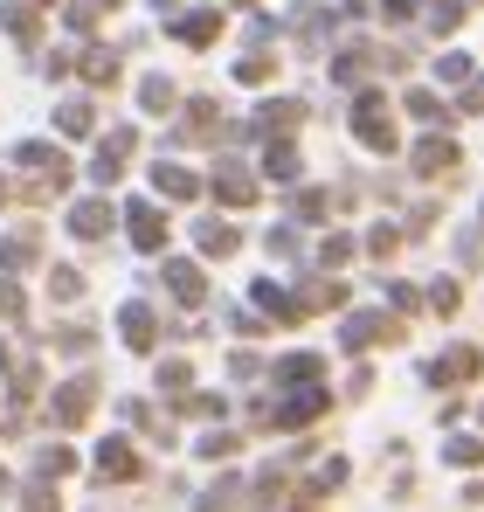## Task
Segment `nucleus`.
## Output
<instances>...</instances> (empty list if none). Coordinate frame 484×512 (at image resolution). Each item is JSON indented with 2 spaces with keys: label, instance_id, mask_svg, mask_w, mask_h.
<instances>
[{
  "label": "nucleus",
  "instance_id": "obj_1",
  "mask_svg": "<svg viewBox=\"0 0 484 512\" xmlns=\"http://www.w3.org/2000/svg\"><path fill=\"white\" fill-rule=\"evenodd\" d=\"M353 139L367 146V153H395V111H388V97H360L353 104Z\"/></svg>",
  "mask_w": 484,
  "mask_h": 512
},
{
  "label": "nucleus",
  "instance_id": "obj_26",
  "mask_svg": "<svg viewBox=\"0 0 484 512\" xmlns=\"http://www.w3.org/2000/svg\"><path fill=\"white\" fill-rule=\"evenodd\" d=\"M346 256H353V236H325V243H319V263H325V270H339Z\"/></svg>",
  "mask_w": 484,
  "mask_h": 512
},
{
  "label": "nucleus",
  "instance_id": "obj_14",
  "mask_svg": "<svg viewBox=\"0 0 484 512\" xmlns=\"http://www.w3.org/2000/svg\"><path fill=\"white\" fill-rule=\"evenodd\" d=\"M104 222H111V208H104V201H83L77 215H70V229H77L83 243H97V236H104Z\"/></svg>",
  "mask_w": 484,
  "mask_h": 512
},
{
  "label": "nucleus",
  "instance_id": "obj_5",
  "mask_svg": "<svg viewBox=\"0 0 484 512\" xmlns=\"http://www.w3.org/2000/svg\"><path fill=\"white\" fill-rule=\"evenodd\" d=\"M90 409H97V381H70V388L56 395V423H63V429H77Z\"/></svg>",
  "mask_w": 484,
  "mask_h": 512
},
{
  "label": "nucleus",
  "instance_id": "obj_9",
  "mask_svg": "<svg viewBox=\"0 0 484 512\" xmlns=\"http://www.w3.org/2000/svg\"><path fill=\"white\" fill-rule=\"evenodd\" d=\"M153 340H160V319H153V305H125V346H139V353H146Z\"/></svg>",
  "mask_w": 484,
  "mask_h": 512
},
{
  "label": "nucleus",
  "instance_id": "obj_8",
  "mask_svg": "<svg viewBox=\"0 0 484 512\" xmlns=\"http://www.w3.org/2000/svg\"><path fill=\"white\" fill-rule=\"evenodd\" d=\"M125 222H132V243H139V250H160V243H166L160 208H146V201H139V208H125Z\"/></svg>",
  "mask_w": 484,
  "mask_h": 512
},
{
  "label": "nucleus",
  "instance_id": "obj_25",
  "mask_svg": "<svg viewBox=\"0 0 484 512\" xmlns=\"http://www.w3.org/2000/svg\"><path fill=\"white\" fill-rule=\"evenodd\" d=\"M187 139H215V104H194L187 111Z\"/></svg>",
  "mask_w": 484,
  "mask_h": 512
},
{
  "label": "nucleus",
  "instance_id": "obj_12",
  "mask_svg": "<svg viewBox=\"0 0 484 512\" xmlns=\"http://www.w3.org/2000/svg\"><path fill=\"white\" fill-rule=\"evenodd\" d=\"M166 284H173L180 305H201V270L194 263H166Z\"/></svg>",
  "mask_w": 484,
  "mask_h": 512
},
{
  "label": "nucleus",
  "instance_id": "obj_29",
  "mask_svg": "<svg viewBox=\"0 0 484 512\" xmlns=\"http://www.w3.org/2000/svg\"><path fill=\"white\" fill-rule=\"evenodd\" d=\"M21 512H56V492H49V485H28V492H21Z\"/></svg>",
  "mask_w": 484,
  "mask_h": 512
},
{
  "label": "nucleus",
  "instance_id": "obj_38",
  "mask_svg": "<svg viewBox=\"0 0 484 512\" xmlns=\"http://www.w3.org/2000/svg\"><path fill=\"white\" fill-rule=\"evenodd\" d=\"M457 111H484V77H478L471 90H464V104H457Z\"/></svg>",
  "mask_w": 484,
  "mask_h": 512
},
{
  "label": "nucleus",
  "instance_id": "obj_27",
  "mask_svg": "<svg viewBox=\"0 0 484 512\" xmlns=\"http://www.w3.org/2000/svg\"><path fill=\"white\" fill-rule=\"evenodd\" d=\"M215 28H222L215 14H194V21H180V35H187V42H215Z\"/></svg>",
  "mask_w": 484,
  "mask_h": 512
},
{
  "label": "nucleus",
  "instance_id": "obj_6",
  "mask_svg": "<svg viewBox=\"0 0 484 512\" xmlns=\"http://www.w3.org/2000/svg\"><path fill=\"white\" fill-rule=\"evenodd\" d=\"M415 173H422V180L457 173V146H450V139H422V146H415Z\"/></svg>",
  "mask_w": 484,
  "mask_h": 512
},
{
  "label": "nucleus",
  "instance_id": "obj_16",
  "mask_svg": "<svg viewBox=\"0 0 484 512\" xmlns=\"http://www.w3.org/2000/svg\"><path fill=\"white\" fill-rule=\"evenodd\" d=\"M236 243H242V236L229 229V222H201V250H208V256H236Z\"/></svg>",
  "mask_w": 484,
  "mask_h": 512
},
{
  "label": "nucleus",
  "instance_id": "obj_24",
  "mask_svg": "<svg viewBox=\"0 0 484 512\" xmlns=\"http://www.w3.org/2000/svg\"><path fill=\"white\" fill-rule=\"evenodd\" d=\"M0 263H7V270L35 263V236H14V243H0Z\"/></svg>",
  "mask_w": 484,
  "mask_h": 512
},
{
  "label": "nucleus",
  "instance_id": "obj_13",
  "mask_svg": "<svg viewBox=\"0 0 484 512\" xmlns=\"http://www.w3.org/2000/svg\"><path fill=\"white\" fill-rule=\"evenodd\" d=\"M153 187H160L166 201H194V173L187 167H153Z\"/></svg>",
  "mask_w": 484,
  "mask_h": 512
},
{
  "label": "nucleus",
  "instance_id": "obj_11",
  "mask_svg": "<svg viewBox=\"0 0 484 512\" xmlns=\"http://www.w3.org/2000/svg\"><path fill=\"white\" fill-rule=\"evenodd\" d=\"M97 471H104V478H139L132 443H104V450H97Z\"/></svg>",
  "mask_w": 484,
  "mask_h": 512
},
{
  "label": "nucleus",
  "instance_id": "obj_40",
  "mask_svg": "<svg viewBox=\"0 0 484 512\" xmlns=\"http://www.w3.org/2000/svg\"><path fill=\"white\" fill-rule=\"evenodd\" d=\"M0 201H7V180H0Z\"/></svg>",
  "mask_w": 484,
  "mask_h": 512
},
{
  "label": "nucleus",
  "instance_id": "obj_37",
  "mask_svg": "<svg viewBox=\"0 0 484 512\" xmlns=\"http://www.w3.org/2000/svg\"><path fill=\"white\" fill-rule=\"evenodd\" d=\"M381 14H388V21H408V14H415V0H381Z\"/></svg>",
  "mask_w": 484,
  "mask_h": 512
},
{
  "label": "nucleus",
  "instance_id": "obj_4",
  "mask_svg": "<svg viewBox=\"0 0 484 512\" xmlns=\"http://www.w3.org/2000/svg\"><path fill=\"white\" fill-rule=\"evenodd\" d=\"M478 367H484L478 346H450L443 360H429V381H436V388H457V381H471Z\"/></svg>",
  "mask_w": 484,
  "mask_h": 512
},
{
  "label": "nucleus",
  "instance_id": "obj_33",
  "mask_svg": "<svg viewBox=\"0 0 484 512\" xmlns=\"http://www.w3.org/2000/svg\"><path fill=\"white\" fill-rule=\"evenodd\" d=\"M436 77H443V84H464V77H471V63H464V56H443V63H436Z\"/></svg>",
  "mask_w": 484,
  "mask_h": 512
},
{
  "label": "nucleus",
  "instance_id": "obj_3",
  "mask_svg": "<svg viewBox=\"0 0 484 512\" xmlns=\"http://www.w3.org/2000/svg\"><path fill=\"white\" fill-rule=\"evenodd\" d=\"M332 409V395L325 388H298L284 409H263V423H277V429H298V423H312V416H325Z\"/></svg>",
  "mask_w": 484,
  "mask_h": 512
},
{
  "label": "nucleus",
  "instance_id": "obj_39",
  "mask_svg": "<svg viewBox=\"0 0 484 512\" xmlns=\"http://www.w3.org/2000/svg\"><path fill=\"white\" fill-rule=\"evenodd\" d=\"M21 312V298H14V284H0V319H14Z\"/></svg>",
  "mask_w": 484,
  "mask_h": 512
},
{
  "label": "nucleus",
  "instance_id": "obj_21",
  "mask_svg": "<svg viewBox=\"0 0 484 512\" xmlns=\"http://www.w3.org/2000/svg\"><path fill=\"white\" fill-rule=\"evenodd\" d=\"M408 111H415V118H429V125H436V118H450L436 90H408Z\"/></svg>",
  "mask_w": 484,
  "mask_h": 512
},
{
  "label": "nucleus",
  "instance_id": "obj_15",
  "mask_svg": "<svg viewBox=\"0 0 484 512\" xmlns=\"http://www.w3.org/2000/svg\"><path fill=\"white\" fill-rule=\"evenodd\" d=\"M443 457H450L457 471H478V464H484V443H478V436H450V443H443Z\"/></svg>",
  "mask_w": 484,
  "mask_h": 512
},
{
  "label": "nucleus",
  "instance_id": "obj_30",
  "mask_svg": "<svg viewBox=\"0 0 484 512\" xmlns=\"http://www.w3.org/2000/svg\"><path fill=\"white\" fill-rule=\"evenodd\" d=\"M270 70H277V63H270V56H249V63H242L236 77H242V84H270Z\"/></svg>",
  "mask_w": 484,
  "mask_h": 512
},
{
  "label": "nucleus",
  "instance_id": "obj_10",
  "mask_svg": "<svg viewBox=\"0 0 484 512\" xmlns=\"http://www.w3.org/2000/svg\"><path fill=\"white\" fill-rule=\"evenodd\" d=\"M298 118H305V104H298V97H277V104H263V118H256V125L277 139V132H291Z\"/></svg>",
  "mask_w": 484,
  "mask_h": 512
},
{
  "label": "nucleus",
  "instance_id": "obj_19",
  "mask_svg": "<svg viewBox=\"0 0 484 512\" xmlns=\"http://www.w3.org/2000/svg\"><path fill=\"white\" fill-rule=\"evenodd\" d=\"M429 28H436V35H457V28H464V0H436V7H429Z\"/></svg>",
  "mask_w": 484,
  "mask_h": 512
},
{
  "label": "nucleus",
  "instance_id": "obj_20",
  "mask_svg": "<svg viewBox=\"0 0 484 512\" xmlns=\"http://www.w3.org/2000/svg\"><path fill=\"white\" fill-rule=\"evenodd\" d=\"M83 77H90V84H118V56H104V49L83 56Z\"/></svg>",
  "mask_w": 484,
  "mask_h": 512
},
{
  "label": "nucleus",
  "instance_id": "obj_2",
  "mask_svg": "<svg viewBox=\"0 0 484 512\" xmlns=\"http://www.w3.org/2000/svg\"><path fill=\"white\" fill-rule=\"evenodd\" d=\"M339 340L353 346V353H367V346H395V340H402V319H388V312H353Z\"/></svg>",
  "mask_w": 484,
  "mask_h": 512
},
{
  "label": "nucleus",
  "instance_id": "obj_35",
  "mask_svg": "<svg viewBox=\"0 0 484 512\" xmlns=\"http://www.w3.org/2000/svg\"><path fill=\"white\" fill-rule=\"evenodd\" d=\"M395 243H402V236H395V229H388V222H381V229H374V236H367V250H374V256H395Z\"/></svg>",
  "mask_w": 484,
  "mask_h": 512
},
{
  "label": "nucleus",
  "instance_id": "obj_22",
  "mask_svg": "<svg viewBox=\"0 0 484 512\" xmlns=\"http://www.w3.org/2000/svg\"><path fill=\"white\" fill-rule=\"evenodd\" d=\"M70 471H77V457H70L63 443H49V450H42V478H70Z\"/></svg>",
  "mask_w": 484,
  "mask_h": 512
},
{
  "label": "nucleus",
  "instance_id": "obj_7",
  "mask_svg": "<svg viewBox=\"0 0 484 512\" xmlns=\"http://www.w3.org/2000/svg\"><path fill=\"white\" fill-rule=\"evenodd\" d=\"M215 194H222L229 208H249V201H256V180H249L236 160H222V167H215Z\"/></svg>",
  "mask_w": 484,
  "mask_h": 512
},
{
  "label": "nucleus",
  "instance_id": "obj_34",
  "mask_svg": "<svg viewBox=\"0 0 484 512\" xmlns=\"http://www.w3.org/2000/svg\"><path fill=\"white\" fill-rule=\"evenodd\" d=\"M429 305H436V312H443V319H450V312H457V305H464V298H457V284H436V291H429Z\"/></svg>",
  "mask_w": 484,
  "mask_h": 512
},
{
  "label": "nucleus",
  "instance_id": "obj_32",
  "mask_svg": "<svg viewBox=\"0 0 484 512\" xmlns=\"http://www.w3.org/2000/svg\"><path fill=\"white\" fill-rule=\"evenodd\" d=\"M63 132H77V139L90 132V104H63Z\"/></svg>",
  "mask_w": 484,
  "mask_h": 512
},
{
  "label": "nucleus",
  "instance_id": "obj_23",
  "mask_svg": "<svg viewBox=\"0 0 484 512\" xmlns=\"http://www.w3.org/2000/svg\"><path fill=\"white\" fill-rule=\"evenodd\" d=\"M263 167H270V180H298V153H291V146H270Z\"/></svg>",
  "mask_w": 484,
  "mask_h": 512
},
{
  "label": "nucleus",
  "instance_id": "obj_28",
  "mask_svg": "<svg viewBox=\"0 0 484 512\" xmlns=\"http://www.w3.org/2000/svg\"><path fill=\"white\" fill-rule=\"evenodd\" d=\"M236 443H242V436H229V429H215V436L201 443V457H215V464H222V457H236Z\"/></svg>",
  "mask_w": 484,
  "mask_h": 512
},
{
  "label": "nucleus",
  "instance_id": "obj_17",
  "mask_svg": "<svg viewBox=\"0 0 484 512\" xmlns=\"http://www.w3.org/2000/svg\"><path fill=\"white\" fill-rule=\"evenodd\" d=\"M236 499H242V485H236V478H222V485L201 492V506H194V512H236Z\"/></svg>",
  "mask_w": 484,
  "mask_h": 512
},
{
  "label": "nucleus",
  "instance_id": "obj_31",
  "mask_svg": "<svg viewBox=\"0 0 484 512\" xmlns=\"http://www.w3.org/2000/svg\"><path fill=\"white\" fill-rule=\"evenodd\" d=\"M139 97H146V111H166V104H173V84H166V77H153Z\"/></svg>",
  "mask_w": 484,
  "mask_h": 512
},
{
  "label": "nucleus",
  "instance_id": "obj_36",
  "mask_svg": "<svg viewBox=\"0 0 484 512\" xmlns=\"http://www.w3.org/2000/svg\"><path fill=\"white\" fill-rule=\"evenodd\" d=\"M49 284H56V298H77V291H83V277H77V270H56Z\"/></svg>",
  "mask_w": 484,
  "mask_h": 512
},
{
  "label": "nucleus",
  "instance_id": "obj_18",
  "mask_svg": "<svg viewBox=\"0 0 484 512\" xmlns=\"http://www.w3.org/2000/svg\"><path fill=\"white\" fill-rule=\"evenodd\" d=\"M319 374H325V360H319V353H291V360L277 367V381H319Z\"/></svg>",
  "mask_w": 484,
  "mask_h": 512
}]
</instances>
